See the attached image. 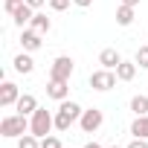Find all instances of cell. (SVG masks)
Returning a JSON list of instances; mask_svg holds the SVG:
<instances>
[{
    "instance_id": "30",
    "label": "cell",
    "mask_w": 148,
    "mask_h": 148,
    "mask_svg": "<svg viewBox=\"0 0 148 148\" xmlns=\"http://www.w3.org/2000/svg\"><path fill=\"white\" fill-rule=\"evenodd\" d=\"M145 41H148V38H145Z\"/></svg>"
},
{
    "instance_id": "8",
    "label": "cell",
    "mask_w": 148,
    "mask_h": 148,
    "mask_svg": "<svg viewBox=\"0 0 148 148\" xmlns=\"http://www.w3.org/2000/svg\"><path fill=\"white\" fill-rule=\"evenodd\" d=\"M47 96L55 99V102H64L70 96V82H58V79H49L47 82Z\"/></svg>"
},
{
    "instance_id": "5",
    "label": "cell",
    "mask_w": 148,
    "mask_h": 148,
    "mask_svg": "<svg viewBox=\"0 0 148 148\" xmlns=\"http://www.w3.org/2000/svg\"><path fill=\"white\" fill-rule=\"evenodd\" d=\"M116 70H96V73H90V87L93 90H99V93H108L110 87H116Z\"/></svg>"
},
{
    "instance_id": "4",
    "label": "cell",
    "mask_w": 148,
    "mask_h": 148,
    "mask_svg": "<svg viewBox=\"0 0 148 148\" xmlns=\"http://www.w3.org/2000/svg\"><path fill=\"white\" fill-rule=\"evenodd\" d=\"M73 70H76V61L70 55H58L52 64H49V79H58V82H70Z\"/></svg>"
},
{
    "instance_id": "6",
    "label": "cell",
    "mask_w": 148,
    "mask_h": 148,
    "mask_svg": "<svg viewBox=\"0 0 148 148\" xmlns=\"http://www.w3.org/2000/svg\"><path fill=\"white\" fill-rule=\"evenodd\" d=\"M102 122H105V113H102L99 108H87V110L82 113V119H79V128H82L84 134H96V131L102 128Z\"/></svg>"
},
{
    "instance_id": "19",
    "label": "cell",
    "mask_w": 148,
    "mask_h": 148,
    "mask_svg": "<svg viewBox=\"0 0 148 148\" xmlns=\"http://www.w3.org/2000/svg\"><path fill=\"white\" fill-rule=\"evenodd\" d=\"M18 148H41V136H35V134L29 131V134H23V136L18 139Z\"/></svg>"
},
{
    "instance_id": "17",
    "label": "cell",
    "mask_w": 148,
    "mask_h": 148,
    "mask_svg": "<svg viewBox=\"0 0 148 148\" xmlns=\"http://www.w3.org/2000/svg\"><path fill=\"white\" fill-rule=\"evenodd\" d=\"M29 26H32L35 32H41V35H44V32H49V29H52V21H49L47 15L35 12V18H32V23H29Z\"/></svg>"
},
{
    "instance_id": "22",
    "label": "cell",
    "mask_w": 148,
    "mask_h": 148,
    "mask_svg": "<svg viewBox=\"0 0 148 148\" xmlns=\"http://www.w3.org/2000/svg\"><path fill=\"white\" fill-rule=\"evenodd\" d=\"M70 3L73 0H49V9L52 12H64V9H70Z\"/></svg>"
},
{
    "instance_id": "12",
    "label": "cell",
    "mask_w": 148,
    "mask_h": 148,
    "mask_svg": "<svg viewBox=\"0 0 148 148\" xmlns=\"http://www.w3.org/2000/svg\"><path fill=\"white\" fill-rule=\"evenodd\" d=\"M15 110H18V113H23V116H32V113L38 110V99H35L32 93H21V99H18Z\"/></svg>"
},
{
    "instance_id": "25",
    "label": "cell",
    "mask_w": 148,
    "mask_h": 148,
    "mask_svg": "<svg viewBox=\"0 0 148 148\" xmlns=\"http://www.w3.org/2000/svg\"><path fill=\"white\" fill-rule=\"evenodd\" d=\"M73 3H76L79 9H87V6H93V0H73Z\"/></svg>"
},
{
    "instance_id": "18",
    "label": "cell",
    "mask_w": 148,
    "mask_h": 148,
    "mask_svg": "<svg viewBox=\"0 0 148 148\" xmlns=\"http://www.w3.org/2000/svg\"><path fill=\"white\" fill-rule=\"evenodd\" d=\"M131 110H134L136 116H145V113H148V96H134V99H131Z\"/></svg>"
},
{
    "instance_id": "14",
    "label": "cell",
    "mask_w": 148,
    "mask_h": 148,
    "mask_svg": "<svg viewBox=\"0 0 148 148\" xmlns=\"http://www.w3.org/2000/svg\"><path fill=\"white\" fill-rule=\"evenodd\" d=\"M15 73H21V76H29V73L35 70V61H32V55L29 52H21V55H15Z\"/></svg>"
},
{
    "instance_id": "3",
    "label": "cell",
    "mask_w": 148,
    "mask_h": 148,
    "mask_svg": "<svg viewBox=\"0 0 148 148\" xmlns=\"http://www.w3.org/2000/svg\"><path fill=\"white\" fill-rule=\"evenodd\" d=\"M52 128H55V116H52L47 108H38V110L29 116V131H32L35 136H41V139H44V136H49V131H52Z\"/></svg>"
},
{
    "instance_id": "24",
    "label": "cell",
    "mask_w": 148,
    "mask_h": 148,
    "mask_svg": "<svg viewBox=\"0 0 148 148\" xmlns=\"http://www.w3.org/2000/svg\"><path fill=\"white\" fill-rule=\"evenodd\" d=\"M21 3H26V0H3V9H6L9 15H12V12H15V9H18Z\"/></svg>"
},
{
    "instance_id": "29",
    "label": "cell",
    "mask_w": 148,
    "mask_h": 148,
    "mask_svg": "<svg viewBox=\"0 0 148 148\" xmlns=\"http://www.w3.org/2000/svg\"><path fill=\"white\" fill-rule=\"evenodd\" d=\"M110 148H119V145H110Z\"/></svg>"
},
{
    "instance_id": "28",
    "label": "cell",
    "mask_w": 148,
    "mask_h": 148,
    "mask_svg": "<svg viewBox=\"0 0 148 148\" xmlns=\"http://www.w3.org/2000/svg\"><path fill=\"white\" fill-rule=\"evenodd\" d=\"M84 148H102V145H99V142H87Z\"/></svg>"
},
{
    "instance_id": "10",
    "label": "cell",
    "mask_w": 148,
    "mask_h": 148,
    "mask_svg": "<svg viewBox=\"0 0 148 148\" xmlns=\"http://www.w3.org/2000/svg\"><path fill=\"white\" fill-rule=\"evenodd\" d=\"M32 18H35V9L29 6V3H21L15 12H12V21H15V26H26V23H32Z\"/></svg>"
},
{
    "instance_id": "20",
    "label": "cell",
    "mask_w": 148,
    "mask_h": 148,
    "mask_svg": "<svg viewBox=\"0 0 148 148\" xmlns=\"http://www.w3.org/2000/svg\"><path fill=\"white\" fill-rule=\"evenodd\" d=\"M139 67H148V44H142L139 49H136V58H134Z\"/></svg>"
},
{
    "instance_id": "21",
    "label": "cell",
    "mask_w": 148,
    "mask_h": 148,
    "mask_svg": "<svg viewBox=\"0 0 148 148\" xmlns=\"http://www.w3.org/2000/svg\"><path fill=\"white\" fill-rule=\"evenodd\" d=\"M41 148H64V145H61V139H58V136H52V134H49V136H44V139H41Z\"/></svg>"
},
{
    "instance_id": "1",
    "label": "cell",
    "mask_w": 148,
    "mask_h": 148,
    "mask_svg": "<svg viewBox=\"0 0 148 148\" xmlns=\"http://www.w3.org/2000/svg\"><path fill=\"white\" fill-rule=\"evenodd\" d=\"M82 113H84V108H82L79 102H70V99L58 102V110H55V128H58V131H70L73 125L82 119Z\"/></svg>"
},
{
    "instance_id": "13",
    "label": "cell",
    "mask_w": 148,
    "mask_h": 148,
    "mask_svg": "<svg viewBox=\"0 0 148 148\" xmlns=\"http://www.w3.org/2000/svg\"><path fill=\"white\" fill-rule=\"evenodd\" d=\"M136 67H139L136 61H125V58H122V64L116 67V79H119V82H134V79H136Z\"/></svg>"
},
{
    "instance_id": "7",
    "label": "cell",
    "mask_w": 148,
    "mask_h": 148,
    "mask_svg": "<svg viewBox=\"0 0 148 148\" xmlns=\"http://www.w3.org/2000/svg\"><path fill=\"white\" fill-rule=\"evenodd\" d=\"M18 99H21L18 84L3 82V87H0V108H15V105H18Z\"/></svg>"
},
{
    "instance_id": "23",
    "label": "cell",
    "mask_w": 148,
    "mask_h": 148,
    "mask_svg": "<svg viewBox=\"0 0 148 148\" xmlns=\"http://www.w3.org/2000/svg\"><path fill=\"white\" fill-rule=\"evenodd\" d=\"M125 148H148V139H142V136H134Z\"/></svg>"
},
{
    "instance_id": "16",
    "label": "cell",
    "mask_w": 148,
    "mask_h": 148,
    "mask_svg": "<svg viewBox=\"0 0 148 148\" xmlns=\"http://www.w3.org/2000/svg\"><path fill=\"white\" fill-rule=\"evenodd\" d=\"M131 134H134V136L148 139V113H145V116H136V119L131 122Z\"/></svg>"
},
{
    "instance_id": "9",
    "label": "cell",
    "mask_w": 148,
    "mask_h": 148,
    "mask_svg": "<svg viewBox=\"0 0 148 148\" xmlns=\"http://www.w3.org/2000/svg\"><path fill=\"white\" fill-rule=\"evenodd\" d=\"M41 32H35L32 26L29 29H23L21 32V47H23V52H35V49H41Z\"/></svg>"
},
{
    "instance_id": "26",
    "label": "cell",
    "mask_w": 148,
    "mask_h": 148,
    "mask_svg": "<svg viewBox=\"0 0 148 148\" xmlns=\"http://www.w3.org/2000/svg\"><path fill=\"white\" fill-rule=\"evenodd\" d=\"M26 3H29V6H32V9H35V12H38V9H41V6H44V3H47V0H26Z\"/></svg>"
},
{
    "instance_id": "27",
    "label": "cell",
    "mask_w": 148,
    "mask_h": 148,
    "mask_svg": "<svg viewBox=\"0 0 148 148\" xmlns=\"http://www.w3.org/2000/svg\"><path fill=\"white\" fill-rule=\"evenodd\" d=\"M119 3H125V6H134V9H136V6H139V0H119Z\"/></svg>"
},
{
    "instance_id": "15",
    "label": "cell",
    "mask_w": 148,
    "mask_h": 148,
    "mask_svg": "<svg viewBox=\"0 0 148 148\" xmlns=\"http://www.w3.org/2000/svg\"><path fill=\"white\" fill-rule=\"evenodd\" d=\"M116 23H119V26H131V23H134V6L119 3V9H116Z\"/></svg>"
},
{
    "instance_id": "11",
    "label": "cell",
    "mask_w": 148,
    "mask_h": 148,
    "mask_svg": "<svg viewBox=\"0 0 148 148\" xmlns=\"http://www.w3.org/2000/svg\"><path fill=\"white\" fill-rule=\"evenodd\" d=\"M99 64H102L105 70H116V67L122 64V55H119L113 47H108V49H102V52H99Z\"/></svg>"
},
{
    "instance_id": "2",
    "label": "cell",
    "mask_w": 148,
    "mask_h": 148,
    "mask_svg": "<svg viewBox=\"0 0 148 148\" xmlns=\"http://www.w3.org/2000/svg\"><path fill=\"white\" fill-rule=\"evenodd\" d=\"M0 134L6 139H21L23 134H29V116L23 113H9L0 119Z\"/></svg>"
}]
</instances>
